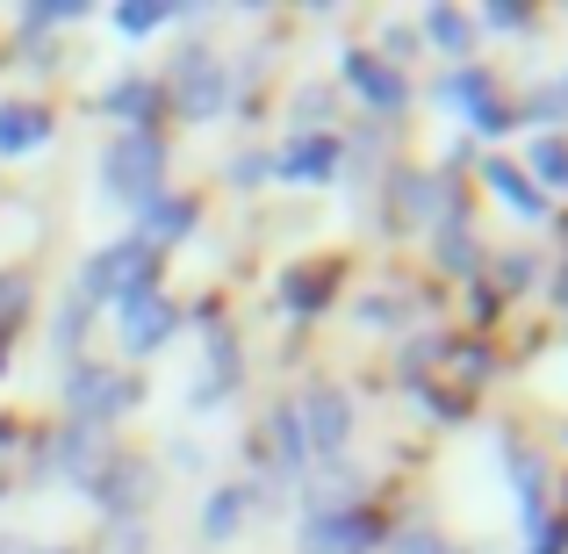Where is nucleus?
Segmentation results:
<instances>
[{
  "mask_svg": "<svg viewBox=\"0 0 568 554\" xmlns=\"http://www.w3.org/2000/svg\"><path fill=\"white\" fill-rule=\"evenodd\" d=\"M159 173H166V144H159L152 130H123V138L109 144V159H101L109 194L115 202H138V209L159 202Z\"/></svg>",
  "mask_w": 568,
  "mask_h": 554,
  "instance_id": "obj_1",
  "label": "nucleus"
},
{
  "mask_svg": "<svg viewBox=\"0 0 568 554\" xmlns=\"http://www.w3.org/2000/svg\"><path fill=\"white\" fill-rule=\"evenodd\" d=\"M138 289H152V245L144 238H123V245L94 252L80 274V303H130Z\"/></svg>",
  "mask_w": 568,
  "mask_h": 554,
  "instance_id": "obj_2",
  "label": "nucleus"
},
{
  "mask_svg": "<svg viewBox=\"0 0 568 554\" xmlns=\"http://www.w3.org/2000/svg\"><path fill=\"white\" fill-rule=\"evenodd\" d=\"M65 396H72V417H80V425H101V417H123L130 403H138V382H123L115 367H72Z\"/></svg>",
  "mask_w": 568,
  "mask_h": 554,
  "instance_id": "obj_3",
  "label": "nucleus"
},
{
  "mask_svg": "<svg viewBox=\"0 0 568 554\" xmlns=\"http://www.w3.org/2000/svg\"><path fill=\"white\" fill-rule=\"evenodd\" d=\"M173 324H181V310H173L159 289H138V295L123 303V346H130V353H152V346H166Z\"/></svg>",
  "mask_w": 568,
  "mask_h": 554,
  "instance_id": "obj_4",
  "label": "nucleus"
},
{
  "mask_svg": "<svg viewBox=\"0 0 568 554\" xmlns=\"http://www.w3.org/2000/svg\"><path fill=\"white\" fill-rule=\"evenodd\" d=\"M375 547V518L367 512H317L303 533V554H367Z\"/></svg>",
  "mask_w": 568,
  "mask_h": 554,
  "instance_id": "obj_5",
  "label": "nucleus"
},
{
  "mask_svg": "<svg viewBox=\"0 0 568 554\" xmlns=\"http://www.w3.org/2000/svg\"><path fill=\"white\" fill-rule=\"evenodd\" d=\"M173 87H181V115H187V123H209V115L223 109V66L202 58V51L181 58V80H173Z\"/></svg>",
  "mask_w": 568,
  "mask_h": 554,
  "instance_id": "obj_6",
  "label": "nucleus"
},
{
  "mask_svg": "<svg viewBox=\"0 0 568 554\" xmlns=\"http://www.w3.org/2000/svg\"><path fill=\"white\" fill-rule=\"evenodd\" d=\"M303 432H310V446H317V454H338V446H346V432H353L346 396H338V389H317V396H310Z\"/></svg>",
  "mask_w": 568,
  "mask_h": 554,
  "instance_id": "obj_7",
  "label": "nucleus"
},
{
  "mask_svg": "<svg viewBox=\"0 0 568 554\" xmlns=\"http://www.w3.org/2000/svg\"><path fill=\"white\" fill-rule=\"evenodd\" d=\"M51 138V123H43V109H29V101H8L0 109V152H29V144Z\"/></svg>",
  "mask_w": 568,
  "mask_h": 554,
  "instance_id": "obj_8",
  "label": "nucleus"
},
{
  "mask_svg": "<svg viewBox=\"0 0 568 554\" xmlns=\"http://www.w3.org/2000/svg\"><path fill=\"white\" fill-rule=\"evenodd\" d=\"M346 80L361 87L375 109H403V80H396L388 66H375V58H346Z\"/></svg>",
  "mask_w": 568,
  "mask_h": 554,
  "instance_id": "obj_9",
  "label": "nucleus"
},
{
  "mask_svg": "<svg viewBox=\"0 0 568 554\" xmlns=\"http://www.w3.org/2000/svg\"><path fill=\"white\" fill-rule=\"evenodd\" d=\"M332 138H295L288 144V159H281V173H288V181H332Z\"/></svg>",
  "mask_w": 568,
  "mask_h": 554,
  "instance_id": "obj_10",
  "label": "nucleus"
},
{
  "mask_svg": "<svg viewBox=\"0 0 568 554\" xmlns=\"http://www.w3.org/2000/svg\"><path fill=\"white\" fill-rule=\"evenodd\" d=\"M152 109H159V87L152 80H123V87H109V115H123V123H152Z\"/></svg>",
  "mask_w": 568,
  "mask_h": 554,
  "instance_id": "obj_11",
  "label": "nucleus"
},
{
  "mask_svg": "<svg viewBox=\"0 0 568 554\" xmlns=\"http://www.w3.org/2000/svg\"><path fill=\"white\" fill-rule=\"evenodd\" d=\"M237 518H245V490H216V497H209V512H202V533H209V541H231Z\"/></svg>",
  "mask_w": 568,
  "mask_h": 554,
  "instance_id": "obj_12",
  "label": "nucleus"
},
{
  "mask_svg": "<svg viewBox=\"0 0 568 554\" xmlns=\"http://www.w3.org/2000/svg\"><path fill=\"white\" fill-rule=\"evenodd\" d=\"M187 223H194L187 202H152V209H144V245H152V238H181Z\"/></svg>",
  "mask_w": 568,
  "mask_h": 554,
  "instance_id": "obj_13",
  "label": "nucleus"
},
{
  "mask_svg": "<svg viewBox=\"0 0 568 554\" xmlns=\"http://www.w3.org/2000/svg\"><path fill=\"white\" fill-rule=\"evenodd\" d=\"M166 14L173 8H159V0H130V8H115V29H123V37H144V29H159Z\"/></svg>",
  "mask_w": 568,
  "mask_h": 554,
  "instance_id": "obj_14",
  "label": "nucleus"
},
{
  "mask_svg": "<svg viewBox=\"0 0 568 554\" xmlns=\"http://www.w3.org/2000/svg\"><path fill=\"white\" fill-rule=\"evenodd\" d=\"M489 181H497L504 194H511V202H518V209H526V216H532V209H540V194H532V188H526V173H511V167H489Z\"/></svg>",
  "mask_w": 568,
  "mask_h": 554,
  "instance_id": "obj_15",
  "label": "nucleus"
},
{
  "mask_svg": "<svg viewBox=\"0 0 568 554\" xmlns=\"http://www.w3.org/2000/svg\"><path fill=\"white\" fill-rule=\"evenodd\" d=\"M432 43H446V51H468V22H460V14H432Z\"/></svg>",
  "mask_w": 568,
  "mask_h": 554,
  "instance_id": "obj_16",
  "label": "nucleus"
},
{
  "mask_svg": "<svg viewBox=\"0 0 568 554\" xmlns=\"http://www.w3.org/2000/svg\"><path fill=\"white\" fill-rule=\"evenodd\" d=\"M101 554H144V533L130 526V518H115V526H109V541H101Z\"/></svg>",
  "mask_w": 568,
  "mask_h": 554,
  "instance_id": "obj_17",
  "label": "nucleus"
},
{
  "mask_svg": "<svg viewBox=\"0 0 568 554\" xmlns=\"http://www.w3.org/2000/svg\"><path fill=\"white\" fill-rule=\"evenodd\" d=\"M532 167H540L555 188H568V144H540V159H532Z\"/></svg>",
  "mask_w": 568,
  "mask_h": 554,
  "instance_id": "obj_18",
  "label": "nucleus"
},
{
  "mask_svg": "<svg viewBox=\"0 0 568 554\" xmlns=\"http://www.w3.org/2000/svg\"><path fill=\"white\" fill-rule=\"evenodd\" d=\"M403 554H446L439 541H403Z\"/></svg>",
  "mask_w": 568,
  "mask_h": 554,
  "instance_id": "obj_19",
  "label": "nucleus"
},
{
  "mask_svg": "<svg viewBox=\"0 0 568 554\" xmlns=\"http://www.w3.org/2000/svg\"><path fill=\"white\" fill-rule=\"evenodd\" d=\"M37 554H58V547H37Z\"/></svg>",
  "mask_w": 568,
  "mask_h": 554,
  "instance_id": "obj_20",
  "label": "nucleus"
}]
</instances>
